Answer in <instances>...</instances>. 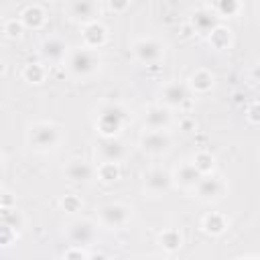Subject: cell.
Listing matches in <instances>:
<instances>
[{"instance_id":"1","label":"cell","mask_w":260,"mask_h":260,"mask_svg":"<svg viewBox=\"0 0 260 260\" xmlns=\"http://www.w3.org/2000/svg\"><path fill=\"white\" fill-rule=\"evenodd\" d=\"M28 142L35 150H51L59 142V130L55 124L39 122L28 130Z\"/></svg>"},{"instance_id":"2","label":"cell","mask_w":260,"mask_h":260,"mask_svg":"<svg viewBox=\"0 0 260 260\" xmlns=\"http://www.w3.org/2000/svg\"><path fill=\"white\" fill-rule=\"evenodd\" d=\"M126 122V112L124 108L116 106V104H108L100 110V118H98V128L104 136H114L116 132H120V128Z\"/></svg>"},{"instance_id":"3","label":"cell","mask_w":260,"mask_h":260,"mask_svg":"<svg viewBox=\"0 0 260 260\" xmlns=\"http://www.w3.org/2000/svg\"><path fill=\"white\" fill-rule=\"evenodd\" d=\"M100 219L108 228H124L130 219V209L122 203H108L100 209Z\"/></svg>"},{"instance_id":"4","label":"cell","mask_w":260,"mask_h":260,"mask_svg":"<svg viewBox=\"0 0 260 260\" xmlns=\"http://www.w3.org/2000/svg\"><path fill=\"white\" fill-rule=\"evenodd\" d=\"M69 69H71V73H75L79 77H85V75H89L98 69V57L87 49L75 51L69 59Z\"/></svg>"},{"instance_id":"5","label":"cell","mask_w":260,"mask_h":260,"mask_svg":"<svg viewBox=\"0 0 260 260\" xmlns=\"http://www.w3.org/2000/svg\"><path fill=\"white\" fill-rule=\"evenodd\" d=\"M69 12L75 20L89 24V22H95V16L100 14V6H98V0H71Z\"/></svg>"},{"instance_id":"6","label":"cell","mask_w":260,"mask_h":260,"mask_svg":"<svg viewBox=\"0 0 260 260\" xmlns=\"http://www.w3.org/2000/svg\"><path fill=\"white\" fill-rule=\"evenodd\" d=\"M134 55L142 63H156L162 57V47L154 39H140L134 43Z\"/></svg>"},{"instance_id":"7","label":"cell","mask_w":260,"mask_h":260,"mask_svg":"<svg viewBox=\"0 0 260 260\" xmlns=\"http://www.w3.org/2000/svg\"><path fill=\"white\" fill-rule=\"evenodd\" d=\"M140 146H142V150H146L150 154H158V152H165L171 146V138L162 130H148L140 138Z\"/></svg>"},{"instance_id":"8","label":"cell","mask_w":260,"mask_h":260,"mask_svg":"<svg viewBox=\"0 0 260 260\" xmlns=\"http://www.w3.org/2000/svg\"><path fill=\"white\" fill-rule=\"evenodd\" d=\"M69 238H71V242H75V246H87L95 238V228L87 219L73 221L69 225Z\"/></svg>"},{"instance_id":"9","label":"cell","mask_w":260,"mask_h":260,"mask_svg":"<svg viewBox=\"0 0 260 260\" xmlns=\"http://www.w3.org/2000/svg\"><path fill=\"white\" fill-rule=\"evenodd\" d=\"M171 185V177L169 173L160 171V169H152L150 173L144 175V189L150 193V195H160L169 189Z\"/></svg>"},{"instance_id":"10","label":"cell","mask_w":260,"mask_h":260,"mask_svg":"<svg viewBox=\"0 0 260 260\" xmlns=\"http://www.w3.org/2000/svg\"><path fill=\"white\" fill-rule=\"evenodd\" d=\"M197 193L201 199L211 201V199H219L223 193V183L215 177H201V181L197 183Z\"/></svg>"},{"instance_id":"11","label":"cell","mask_w":260,"mask_h":260,"mask_svg":"<svg viewBox=\"0 0 260 260\" xmlns=\"http://www.w3.org/2000/svg\"><path fill=\"white\" fill-rule=\"evenodd\" d=\"M169 122H171V114L162 106H152L146 112V118H144V126L148 130H162V128L169 126Z\"/></svg>"},{"instance_id":"12","label":"cell","mask_w":260,"mask_h":260,"mask_svg":"<svg viewBox=\"0 0 260 260\" xmlns=\"http://www.w3.org/2000/svg\"><path fill=\"white\" fill-rule=\"evenodd\" d=\"M65 53H67V47L63 41L59 39H49L43 43V49H41V55L45 57V61L49 63H61L65 59Z\"/></svg>"},{"instance_id":"13","label":"cell","mask_w":260,"mask_h":260,"mask_svg":"<svg viewBox=\"0 0 260 260\" xmlns=\"http://www.w3.org/2000/svg\"><path fill=\"white\" fill-rule=\"evenodd\" d=\"M100 154L104 160H110V162H118L122 156H124V146L114 138V136H106L102 142H100Z\"/></svg>"},{"instance_id":"14","label":"cell","mask_w":260,"mask_h":260,"mask_svg":"<svg viewBox=\"0 0 260 260\" xmlns=\"http://www.w3.org/2000/svg\"><path fill=\"white\" fill-rule=\"evenodd\" d=\"M201 175L203 173L193 162H187L177 169V183L183 187H197V183L201 181Z\"/></svg>"},{"instance_id":"15","label":"cell","mask_w":260,"mask_h":260,"mask_svg":"<svg viewBox=\"0 0 260 260\" xmlns=\"http://www.w3.org/2000/svg\"><path fill=\"white\" fill-rule=\"evenodd\" d=\"M215 12H211V10H197L195 14H193V24H195V28L201 32V35H211L213 32V28L217 26L215 24Z\"/></svg>"},{"instance_id":"16","label":"cell","mask_w":260,"mask_h":260,"mask_svg":"<svg viewBox=\"0 0 260 260\" xmlns=\"http://www.w3.org/2000/svg\"><path fill=\"white\" fill-rule=\"evenodd\" d=\"M65 175L71 179V181H87L91 179L93 175V169L89 167V162L85 160H71L65 169Z\"/></svg>"},{"instance_id":"17","label":"cell","mask_w":260,"mask_h":260,"mask_svg":"<svg viewBox=\"0 0 260 260\" xmlns=\"http://www.w3.org/2000/svg\"><path fill=\"white\" fill-rule=\"evenodd\" d=\"M185 98H187V89L179 83H171L162 89V102L167 106H181L185 102Z\"/></svg>"},{"instance_id":"18","label":"cell","mask_w":260,"mask_h":260,"mask_svg":"<svg viewBox=\"0 0 260 260\" xmlns=\"http://www.w3.org/2000/svg\"><path fill=\"white\" fill-rule=\"evenodd\" d=\"M83 39H85V43L89 47H100L104 43V39H106V28L102 24H98V22H89L85 26V30H83Z\"/></svg>"},{"instance_id":"19","label":"cell","mask_w":260,"mask_h":260,"mask_svg":"<svg viewBox=\"0 0 260 260\" xmlns=\"http://www.w3.org/2000/svg\"><path fill=\"white\" fill-rule=\"evenodd\" d=\"M43 20H45V16H43V10H41L39 6H28V8L22 12V22H24L26 26L37 28V26L43 24Z\"/></svg>"},{"instance_id":"20","label":"cell","mask_w":260,"mask_h":260,"mask_svg":"<svg viewBox=\"0 0 260 260\" xmlns=\"http://www.w3.org/2000/svg\"><path fill=\"white\" fill-rule=\"evenodd\" d=\"M191 85H193L195 89H199V91H207V89L213 85V77H211V73L199 69V71H195V73L191 75Z\"/></svg>"},{"instance_id":"21","label":"cell","mask_w":260,"mask_h":260,"mask_svg":"<svg viewBox=\"0 0 260 260\" xmlns=\"http://www.w3.org/2000/svg\"><path fill=\"white\" fill-rule=\"evenodd\" d=\"M203 228H205V232L217 236V234H221V232L225 230V219H223L221 215H217V213H209V215L203 219Z\"/></svg>"},{"instance_id":"22","label":"cell","mask_w":260,"mask_h":260,"mask_svg":"<svg viewBox=\"0 0 260 260\" xmlns=\"http://www.w3.org/2000/svg\"><path fill=\"white\" fill-rule=\"evenodd\" d=\"M158 242H160V246H162L165 250L173 252V250H177V248L181 246V236H179L177 230H165V232L160 234Z\"/></svg>"},{"instance_id":"23","label":"cell","mask_w":260,"mask_h":260,"mask_svg":"<svg viewBox=\"0 0 260 260\" xmlns=\"http://www.w3.org/2000/svg\"><path fill=\"white\" fill-rule=\"evenodd\" d=\"M213 8L219 16H232L238 12V0H213Z\"/></svg>"},{"instance_id":"24","label":"cell","mask_w":260,"mask_h":260,"mask_svg":"<svg viewBox=\"0 0 260 260\" xmlns=\"http://www.w3.org/2000/svg\"><path fill=\"white\" fill-rule=\"evenodd\" d=\"M98 175H100L102 181H116V179H118V167H116V162L104 160V162L100 165Z\"/></svg>"},{"instance_id":"25","label":"cell","mask_w":260,"mask_h":260,"mask_svg":"<svg viewBox=\"0 0 260 260\" xmlns=\"http://www.w3.org/2000/svg\"><path fill=\"white\" fill-rule=\"evenodd\" d=\"M193 165H195L201 173H207L209 169H213V156H211V154H207V152H199V154L195 156Z\"/></svg>"},{"instance_id":"26","label":"cell","mask_w":260,"mask_h":260,"mask_svg":"<svg viewBox=\"0 0 260 260\" xmlns=\"http://www.w3.org/2000/svg\"><path fill=\"white\" fill-rule=\"evenodd\" d=\"M24 77H26L28 81H32V83H41L43 77H45V69H43L41 65H28V67L24 69Z\"/></svg>"},{"instance_id":"27","label":"cell","mask_w":260,"mask_h":260,"mask_svg":"<svg viewBox=\"0 0 260 260\" xmlns=\"http://www.w3.org/2000/svg\"><path fill=\"white\" fill-rule=\"evenodd\" d=\"M61 205L65 207V211H71V213H75V211L81 207V201H79L75 195H67V197L61 201Z\"/></svg>"},{"instance_id":"28","label":"cell","mask_w":260,"mask_h":260,"mask_svg":"<svg viewBox=\"0 0 260 260\" xmlns=\"http://www.w3.org/2000/svg\"><path fill=\"white\" fill-rule=\"evenodd\" d=\"M91 254H87V252H83L81 248H77V250H69V252H65V258H89Z\"/></svg>"},{"instance_id":"29","label":"cell","mask_w":260,"mask_h":260,"mask_svg":"<svg viewBox=\"0 0 260 260\" xmlns=\"http://www.w3.org/2000/svg\"><path fill=\"white\" fill-rule=\"evenodd\" d=\"M4 30H6V35H8V37H16V35H18V26H16V22H14V20H12V22H8Z\"/></svg>"},{"instance_id":"30","label":"cell","mask_w":260,"mask_h":260,"mask_svg":"<svg viewBox=\"0 0 260 260\" xmlns=\"http://www.w3.org/2000/svg\"><path fill=\"white\" fill-rule=\"evenodd\" d=\"M250 120H260V104H254L252 108H250Z\"/></svg>"},{"instance_id":"31","label":"cell","mask_w":260,"mask_h":260,"mask_svg":"<svg viewBox=\"0 0 260 260\" xmlns=\"http://www.w3.org/2000/svg\"><path fill=\"white\" fill-rule=\"evenodd\" d=\"M126 4H128V0H110V6L114 10H122V8H126Z\"/></svg>"},{"instance_id":"32","label":"cell","mask_w":260,"mask_h":260,"mask_svg":"<svg viewBox=\"0 0 260 260\" xmlns=\"http://www.w3.org/2000/svg\"><path fill=\"white\" fill-rule=\"evenodd\" d=\"M256 77H258V79H260V67H258V69H256Z\"/></svg>"}]
</instances>
